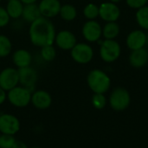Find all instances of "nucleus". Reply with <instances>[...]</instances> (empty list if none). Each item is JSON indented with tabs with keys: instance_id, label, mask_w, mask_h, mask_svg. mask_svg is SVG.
<instances>
[{
	"instance_id": "obj_1",
	"label": "nucleus",
	"mask_w": 148,
	"mask_h": 148,
	"mask_svg": "<svg viewBox=\"0 0 148 148\" xmlns=\"http://www.w3.org/2000/svg\"><path fill=\"white\" fill-rule=\"evenodd\" d=\"M30 42L36 47L53 45L56 38V28L49 18L40 16L30 23L29 29Z\"/></svg>"
},
{
	"instance_id": "obj_2",
	"label": "nucleus",
	"mask_w": 148,
	"mask_h": 148,
	"mask_svg": "<svg viewBox=\"0 0 148 148\" xmlns=\"http://www.w3.org/2000/svg\"><path fill=\"white\" fill-rule=\"evenodd\" d=\"M87 82L90 89L95 94L106 93L111 84L110 78L108 75L100 69H94L90 71L87 77Z\"/></svg>"
},
{
	"instance_id": "obj_3",
	"label": "nucleus",
	"mask_w": 148,
	"mask_h": 148,
	"mask_svg": "<svg viewBox=\"0 0 148 148\" xmlns=\"http://www.w3.org/2000/svg\"><path fill=\"white\" fill-rule=\"evenodd\" d=\"M31 95V92L28 88L23 86H16L8 91L7 98L13 106L17 108H23L30 102Z\"/></svg>"
},
{
	"instance_id": "obj_4",
	"label": "nucleus",
	"mask_w": 148,
	"mask_h": 148,
	"mask_svg": "<svg viewBox=\"0 0 148 148\" xmlns=\"http://www.w3.org/2000/svg\"><path fill=\"white\" fill-rule=\"evenodd\" d=\"M130 102V95L124 88H116L109 97V104L115 111H123L127 109L129 107Z\"/></svg>"
},
{
	"instance_id": "obj_5",
	"label": "nucleus",
	"mask_w": 148,
	"mask_h": 148,
	"mask_svg": "<svg viewBox=\"0 0 148 148\" xmlns=\"http://www.w3.org/2000/svg\"><path fill=\"white\" fill-rule=\"evenodd\" d=\"M101 46L100 49V54L103 61L107 62H112L118 59L121 55V47L120 44L112 40L107 39L101 42Z\"/></svg>"
},
{
	"instance_id": "obj_6",
	"label": "nucleus",
	"mask_w": 148,
	"mask_h": 148,
	"mask_svg": "<svg viewBox=\"0 0 148 148\" xmlns=\"http://www.w3.org/2000/svg\"><path fill=\"white\" fill-rule=\"evenodd\" d=\"M94 56L93 49L87 43H76L71 49L73 60L80 64L88 63Z\"/></svg>"
},
{
	"instance_id": "obj_7",
	"label": "nucleus",
	"mask_w": 148,
	"mask_h": 148,
	"mask_svg": "<svg viewBox=\"0 0 148 148\" xmlns=\"http://www.w3.org/2000/svg\"><path fill=\"white\" fill-rule=\"evenodd\" d=\"M19 83L18 70L9 67L0 72V88L5 91H9L16 87Z\"/></svg>"
},
{
	"instance_id": "obj_8",
	"label": "nucleus",
	"mask_w": 148,
	"mask_h": 148,
	"mask_svg": "<svg viewBox=\"0 0 148 148\" xmlns=\"http://www.w3.org/2000/svg\"><path fill=\"white\" fill-rule=\"evenodd\" d=\"M20 129V122L12 114H4L0 115V133L14 135Z\"/></svg>"
},
{
	"instance_id": "obj_9",
	"label": "nucleus",
	"mask_w": 148,
	"mask_h": 148,
	"mask_svg": "<svg viewBox=\"0 0 148 148\" xmlns=\"http://www.w3.org/2000/svg\"><path fill=\"white\" fill-rule=\"evenodd\" d=\"M17 70L19 75V83H21L23 87L28 88L31 92L37 80L36 71L30 66L20 68Z\"/></svg>"
},
{
	"instance_id": "obj_10",
	"label": "nucleus",
	"mask_w": 148,
	"mask_h": 148,
	"mask_svg": "<svg viewBox=\"0 0 148 148\" xmlns=\"http://www.w3.org/2000/svg\"><path fill=\"white\" fill-rule=\"evenodd\" d=\"M55 42L58 48L63 50H71L77 43L75 36L69 30H61L56 35Z\"/></svg>"
},
{
	"instance_id": "obj_11",
	"label": "nucleus",
	"mask_w": 148,
	"mask_h": 148,
	"mask_svg": "<svg viewBox=\"0 0 148 148\" xmlns=\"http://www.w3.org/2000/svg\"><path fill=\"white\" fill-rule=\"evenodd\" d=\"M38 6L42 16L51 18L59 15L62 4L59 0H41Z\"/></svg>"
},
{
	"instance_id": "obj_12",
	"label": "nucleus",
	"mask_w": 148,
	"mask_h": 148,
	"mask_svg": "<svg viewBox=\"0 0 148 148\" xmlns=\"http://www.w3.org/2000/svg\"><path fill=\"white\" fill-rule=\"evenodd\" d=\"M102 29L99 23L94 20L88 21L82 27V35L88 42H96L100 39Z\"/></svg>"
},
{
	"instance_id": "obj_13",
	"label": "nucleus",
	"mask_w": 148,
	"mask_h": 148,
	"mask_svg": "<svg viewBox=\"0 0 148 148\" xmlns=\"http://www.w3.org/2000/svg\"><path fill=\"white\" fill-rule=\"evenodd\" d=\"M121 14L119 7L114 3H104L99 7V16L104 20L108 22H115Z\"/></svg>"
},
{
	"instance_id": "obj_14",
	"label": "nucleus",
	"mask_w": 148,
	"mask_h": 148,
	"mask_svg": "<svg viewBox=\"0 0 148 148\" xmlns=\"http://www.w3.org/2000/svg\"><path fill=\"white\" fill-rule=\"evenodd\" d=\"M30 102L38 109H47L50 107L52 99L47 91L37 90L31 95Z\"/></svg>"
},
{
	"instance_id": "obj_15",
	"label": "nucleus",
	"mask_w": 148,
	"mask_h": 148,
	"mask_svg": "<svg viewBox=\"0 0 148 148\" xmlns=\"http://www.w3.org/2000/svg\"><path fill=\"white\" fill-rule=\"evenodd\" d=\"M147 42V36L141 30H134L131 32L127 39V44L132 50L144 48Z\"/></svg>"
},
{
	"instance_id": "obj_16",
	"label": "nucleus",
	"mask_w": 148,
	"mask_h": 148,
	"mask_svg": "<svg viewBox=\"0 0 148 148\" xmlns=\"http://www.w3.org/2000/svg\"><path fill=\"white\" fill-rule=\"evenodd\" d=\"M12 61L18 69L25 68L30 66V63L32 62V56L28 50L20 49L13 53Z\"/></svg>"
},
{
	"instance_id": "obj_17",
	"label": "nucleus",
	"mask_w": 148,
	"mask_h": 148,
	"mask_svg": "<svg viewBox=\"0 0 148 148\" xmlns=\"http://www.w3.org/2000/svg\"><path fill=\"white\" fill-rule=\"evenodd\" d=\"M130 64L134 68L144 67L148 62V52L144 48L133 50L129 56Z\"/></svg>"
},
{
	"instance_id": "obj_18",
	"label": "nucleus",
	"mask_w": 148,
	"mask_h": 148,
	"mask_svg": "<svg viewBox=\"0 0 148 148\" xmlns=\"http://www.w3.org/2000/svg\"><path fill=\"white\" fill-rule=\"evenodd\" d=\"M42 16L39 6L38 4L35 3H29V4H24L23 13H22V17L24 21L31 23L37 18Z\"/></svg>"
},
{
	"instance_id": "obj_19",
	"label": "nucleus",
	"mask_w": 148,
	"mask_h": 148,
	"mask_svg": "<svg viewBox=\"0 0 148 148\" xmlns=\"http://www.w3.org/2000/svg\"><path fill=\"white\" fill-rule=\"evenodd\" d=\"M24 4L20 0H9L6 5V10L10 18L18 19L22 16Z\"/></svg>"
},
{
	"instance_id": "obj_20",
	"label": "nucleus",
	"mask_w": 148,
	"mask_h": 148,
	"mask_svg": "<svg viewBox=\"0 0 148 148\" xmlns=\"http://www.w3.org/2000/svg\"><path fill=\"white\" fill-rule=\"evenodd\" d=\"M59 15L64 21L69 22V21H73L76 17L77 10L75 7L73 6L72 4H64L62 5Z\"/></svg>"
},
{
	"instance_id": "obj_21",
	"label": "nucleus",
	"mask_w": 148,
	"mask_h": 148,
	"mask_svg": "<svg viewBox=\"0 0 148 148\" xmlns=\"http://www.w3.org/2000/svg\"><path fill=\"white\" fill-rule=\"evenodd\" d=\"M120 32V27L115 22H108L103 28L102 33L106 39L112 40L115 38Z\"/></svg>"
},
{
	"instance_id": "obj_22",
	"label": "nucleus",
	"mask_w": 148,
	"mask_h": 148,
	"mask_svg": "<svg viewBox=\"0 0 148 148\" xmlns=\"http://www.w3.org/2000/svg\"><path fill=\"white\" fill-rule=\"evenodd\" d=\"M12 49V44L9 37L4 35H0V57H6Z\"/></svg>"
},
{
	"instance_id": "obj_23",
	"label": "nucleus",
	"mask_w": 148,
	"mask_h": 148,
	"mask_svg": "<svg viewBox=\"0 0 148 148\" xmlns=\"http://www.w3.org/2000/svg\"><path fill=\"white\" fill-rule=\"evenodd\" d=\"M136 20L141 28L148 29V6H143L138 10Z\"/></svg>"
},
{
	"instance_id": "obj_24",
	"label": "nucleus",
	"mask_w": 148,
	"mask_h": 148,
	"mask_svg": "<svg viewBox=\"0 0 148 148\" xmlns=\"http://www.w3.org/2000/svg\"><path fill=\"white\" fill-rule=\"evenodd\" d=\"M56 50L53 45H47L41 48V56L45 62H51L56 58Z\"/></svg>"
},
{
	"instance_id": "obj_25",
	"label": "nucleus",
	"mask_w": 148,
	"mask_h": 148,
	"mask_svg": "<svg viewBox=\"0 0 148 148\" xmlns=\"http://www.w3.org/2000/svg\"><path fill=\"white\" fill-rule=\"evenodd\" d=\"M83 14L88 19L94 20L99 16V7L96 4L88 3V5L85 6L83 10Z\"/></svg>"
},
{
	"instance_id": "obj_26",
	"label": "nucleus",
	"mask_w": 148,
	"mask_h": 148,
	"mask_svg": "<svg viewBox=\"0 0 148 148\" xmlns=\"http://www.w3.org/2000/svg\"><path fill=\"white\" fill-rule=\"evenodd\" d=\"M92 104L96 109H103L107 104V99L103 94H95L92 97Z\"/></svg>"
},
{
	"instance_id": "obj_27",
	"label": "nucleus",
	"mask_w": 148,
	"mask_h": 148,
	"mask_svg": "<svg viewBox=\"0 0 148 148\" xmlns=\"http://www.w3.org/2000/svg\"><path fill=\"white\" fill-rule=\"evenodd\" d=\"M16 139L10 134H2L0 135V148H12Z\"/></svg>"
},
{
	"instance_id": "obj_28",
	"label": "nucleus",
	"mask_w": 148,
	"mask_h": 148,
	"mask_svg": "<svg viewBox=\"0 0 148 148\" xmlns=\"http://www.w3.org/2000/svg\"><path fill=\"white\" fill-rule=\"evenodd\" d=\"M10 16L5 8L0 6V28L5 27L10 22Z\"/></svg>"
},
{
	"instance_id": "obj_29",
	"label": "nucleus",
	"mask_w": 148,
	"mask_h": 148,
	"mask_svg": "<svg viewBox=\"0 0 148 148\" xmlns=\"http://www.w3.org/2000/svg\"><path fill=\"white\" fill-rule=\"evenodd\" d=\"M148 0H127V3L129 7L134 9H140L147 3Z\"/></svg>"
},
{
	"instance_id": "obj_30",
	"label": "nucleus",
	"mask_w": 148,
	"mask_h": 148,
	"mask_svg": "<svg viewBox=\"0 0 148 148\" xmlns=\"http://www.w3.org/2000/svg\"><path fill=\"white\" fill-rule=\"evenodd\" d=\"M6 97H7V95L5 93V90L0 88V105L4 102V101L6 100Z\"/></svg>"
},
{
	"instance_id": "obj_31",
	"label": "nucleus",
	"mask_w": 148,
	"mask_h": 148,
	"mask_svg": "<svg viewBox=\"0 0 148 148\" xmlns=\"http://www.w3.org/2000/svg\"><path fill=\"white\" fill-rule=\"evenodd\" d=\"M12 148H28V147H27V146H26L23 142H22V141H18V140H16V142L14 143V145H13Z\"/></svg>"
},
{
	"instance_id": "obj_32",
	"label": "nucleus",
	"mask_w": 148,
	"mask_h": 148,
	"mask_svg": "<svg viewBox=\"0 0 148 148\" xmlns=\"http://www.w3.org/2000/svg\"><path fill=\"white\" fill-rule=\"evenodd\" d=\"M23 4H29V3H35L37 0H20Z\"/></svg>"
},
{
	"instance_id": "obj_33",
	"label": "nucleus",
	"mask_w": 148,
	"mask_h": 148,
	"mask_svg": "<svg viewBox=\"0 0 148 148\" xmlns=\"http://www.w3.org/2000/svg\"><path fill=\"white\" fill-rule=\"evenodd\" d=\"M110 1H111L112 3H119V2H120L121 0H110Z\"/></svg>"
},
{
	"instance_id": "obj_34",
	"label": "nucleus",
	"mask_w": 148,
	"mask_h": 148,
	"mask_svg": "<svg viewBox=\"0 0 148 148\" xmlns=\"http://www.w3.org/2000/svg\"><path fill=\"white\" fill-rule=\"evenodd\" d=\"M32 148H40V147H32Z\"/></svg>"
},
{
	"instance_id": "obj_35",
	"label": "nucleus",
	"mask_w": 148,
	"mask_h": 148,
	"mask_svg": "<svg viewBox=\"0 0 148 148\" xmlns=\"http://www.w3.org/2000/svg\"><path fill=\"white\" fill-rule=\"evenodd\" d=\"M0 2H1V0H0Z\"/></svg>"
}]
</instances>
